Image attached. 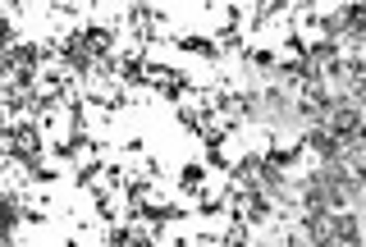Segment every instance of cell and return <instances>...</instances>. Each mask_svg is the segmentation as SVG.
Masks as SVG:
<instances>
[{
  "label": "cell",
  "instance_id": "obj_1",
  "mask_svg": "<svg viewBox=\"0 0 366 247\" xmlns=\"http://www.w3.org/2000/svg\"><path fill=\"white\" fill-rule=\"evenodd\" d=\"M206 174H211V169L201 165V160H192V165H179L175 188H179L183 197H192V193H206Z\"/></svg>",
  "mask_w": 366,
  "mask_h": 247
},
{
  "label": "cell",
  "instance_id": "obj_2",
  "mask_svg": "<svg viewBox=\"0 0 366 247\" xmlns=\"http://www.w3.org/2000/svg\"><path fill=\"white\" fill-rule=\"evenodd\" d=\"M92 211H96V220H101V224H119L124 220V215L114 211V193H96L92 197Z\"/></svg>",
  "mask_w": 366,
  "mask_h": 247
},
{
  "label": "cell",
  "instance_id": "obj_3",
  "mask_svg": "<svg viewBox=\"0 0 366 247\" xmlns=\"http://www.w3.org/2000/svg\"><path fill=\"white\" fill-rule=\"evenodd\" d=\"M96 179H101V160H88V165H78V174H73V188H96Z\"/></svg>",
  "mask_w": 366,
  "mask_h": 247
}]
</instances>
